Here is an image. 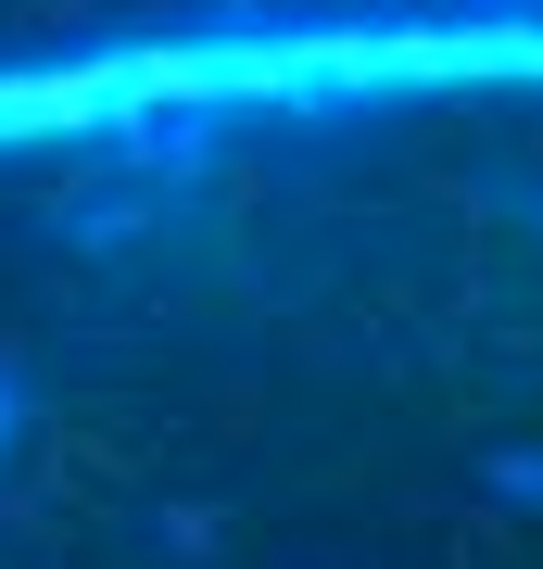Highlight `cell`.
<instances>
[{
	"mask_svg": "<svg viewBox=\"0 0 543 569\" xmlns=\"http://www.w3.org/2000/svg\"><path fill=\"white\" fill-rule=\"evenodd\" d=\"M13 430H26V380L0 367V456H13Z\"/></svg>",
	"mask_w": 543,
	"mask_h": 569,
	"instance_id": "7a4b0ae2",
	"label": "cell"
},
{
	"mask_svg": "<svg viewBox=\"0 0 543 569\" xmlns=\"http://www.w3.org/2000/svg\"><path fill=\"white\" fill-rule=\"evenodd\" d=\"M493 493H519V507H543V456H505V468H493Z\"/></svg>",
	"mask_w": 543,
	"mask_h": 569,
	"instance_id": "6da1fadb",
	"label": "cell"
}]
</instances>
